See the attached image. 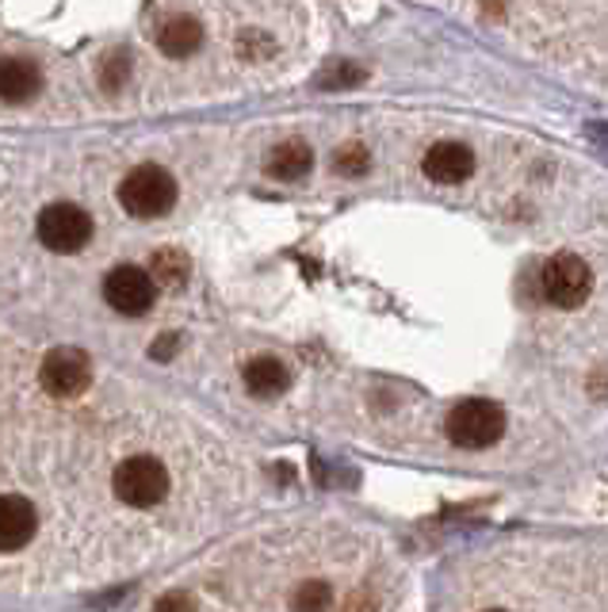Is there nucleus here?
<instances>
[{
    "label": "nucleus",
    "instance_id": "a211bd4d",
    "mask_svg": "<svg viewBox=\"0 0 608 612\" xmlns=\"http://www.w3.org/2000/svg\"><path fill=\"white\" fill-rule=\"evenodd\" d=\"M176 345H181V337H173V333H165V337H161V345H153V356H158V360H165V356L173 353Z\"/></svg>",
    "mask_w": 608,
    "mask_h": 612
},
{
    "label": "nucleus",
    "instance_id": "2eb2a0df",
    "mask_svg": "<svg viewBox=\"0 0 608 612\" xmlns=\"http://www.w3.org/2000/svg\"><path fill=\"white\" fill-rule=\"evenodd\" d=\"M127 77H130V54L127 50L107 54V58H104V89L115 92L123 81H127Z\"/></svg>",
    "mask_w": 608,
    "mask_h": 612
},
{
    "label": "nucleus",
    "instance_id": "f8f14e48",
    "mask_svg": "<svg viewBox=\"0 0 608 612\" xmlns=\"http://www.w3.org/2000/svg\"><path fill=\"white\" fill-rule=\"evenodd\" d=\"M287 383H291V376L276 356H256V360L245 363V386L256 399H276V394L287 391Z\"/></svg>",
    "mask_w": 608,
    "mask_h": 612
},
{
    "label": "nucleus",
    "instance_id": "6e6552de",
    "mask_svg": "<svg viewBox=\"0 0 608 612\" xmlns=\"http://www.w3.org/2000/svg\"><path fill=\"white\" fill-rule=\"evenodd\" d=\"M38 529V513L27 498H15V494H4L0 498V552H20L35 540Z\"/></svg>",
    "mask_w": 608,
    "mask_h": 612
},
{
    "label": "nucleus",
    "instance_id": "423d86ee",
    "mask_svg": "<svg viewBox=\"0 0 608 612\" xmlns=\"http://www.w3.org/2000/svg\"><path fill=\"white\" fill-rule=\"evenodd\" d=\"M104 299H107V307L119 310V314L138 317L153 307V299H158V280H153V273H146V268H138V265H119L107 273Z\"/></svg>",
    "mask_w": 608,
    "mask_h": 612
},
{
    "label": "nucleus",
    "instance_id": "f3484780",
    "mask_svg": "<svg viewBox=\"0 0 608 612\" xmlns=\"http://www.w3.org/2000/svg\"><path fill=\"white\" fill-rule=\"evenodd\" d=\"M330 605V590H325L322 582H310L307 590L295 598V609H325Z\"/></svg>",
    "mask_w": 608,
    "mask_h": 612
},
{
    "label": "nucleus",
    "instance_id": "6ab92c4d",
    "mask_svg": "<svg viewBox=\"0 0 608 612\" xmlns=\"http://www.w3.org/2000/svg\"><path fill=\"white\" fill-rule=\"evenodd\" d=\"M192 605H196V601H192V598H181V593H176V598H161V601H158V609H192Z\"/></svg>",
    "mask_w": 608,
    "mask_h": 612
},
{
    "label": "nucleus",
    "instance_id": "dca6fc26",
    "mask_svg": "<svg viewBox=\"0 0 608 612\" xmlns=\"http://www.w3.org/2000/svg\"><path fill=\"white\" fill-rule=\"evenodd\" d=\"M368 150L364 146H345V150H337V173H345V176H360V173H368Z\"/></svg>",
    "mask_w": 608,
    "mask_h": 612
},
{
    "label": "nucleus",
    "instance_id": "0eeeda50",
    "mask_svg": "<svg viewBox=\"0 0 608 612\" xmlns=\"http://www.w3.org/2000/svg\"><path fill=\"white\" fill-rule=\"evenodd\" d=\"M38 379H43L46 394H54V399H77L89 386L92 363L81 348H54V353H46Z\"/></svg>",
    "mask_w": 608,
    "mask_h": 612
},
{
    "label": "nucleus",
    "instance_id": "39448f33",
    "mask_svg": "<svg viewBox=\"0 0 608 612\" xmlns=\"http://www.w3.org/2000/svg\"><path fill=\"white\" fill-rule=\"evenodd\" d=\"M92 238V219L77 204H50L38 215V242L54 253H81Z\"/></svg>",
    "mask_w": 608,
    "mask_h": 612
},
{
    "label": "nucleus",
    "instance_id": "f257e3e1",
    "mask_svg": "<svg viewBox=\"0 0 608 612\" xmlns=\"http://www.w3.org/2000/svg\"><path fill=\"white\" fill-rule=\"evenodd\" d=\"M448 437L456 448H467V452H482V448L497 444L505 432V409L490 399H467L459 402L448 414Z\"/></svg>",
    "mask_w": 608,
    "mask_h": 612
},
{
    "label": "nucleus",
    "instance_id": "1a4fd4ad",
    "mask_svg": "<svg viewBox=\"0 0 608 612\" xmlns=\"http://www.w3.org/2000/svg\"><path fill=\"white\" fill-rule=\"evenodd\" d=\"M428 181L436 184H463L474 173V153L463 142H436L421 161Z\"/></svg>",
    "mask_w": 608,
    "mask_h": 612
},
{
    "label": "nucleus",
    "instance_id": "9d476101",
    "mask_svg": "<svg viewBox=\"0 0 608 612\" xmlns=\"http://www.w3.org/2000/svg\"><path fill=\"white\" fill-rule=\"evenodd\" d=\"M43 89V73L27 58H0V100L4 104H27Z\"/></svg>",
    "mask_w": 608,
    "mask_h": 612
},
{
    "label": "nucleus",
    "instance_id": "ddd939ff",
    "mask_svg": "<svg viewBox=\"0 0 608 612\" xmlns=\"http://www.w3.org/2000/svg\"><path fill=\"white\" fill-rule=\"evenodd\" d=\"M310 165H314V153H310V146L299 142V138L279 142L276 150L268 153V176H276V181H299V176L310 173Z\"/></svg>",
    "mask_w": 608,
    "mask_h": 612
},
{
    "label": "nucleus",
    "instance_id": "4468645a",
    "mask_svg": "<svg viewBox=\"0 0 608 612\" xmlns=\"http://www.w3.org/2000/svg\"><path fill=\"white\" fill-rule=\"evenodd\" d=\"M150 273H153V280H158L161 288H181V284L188 280L192 265H188V257H184L181 250H158V253H153V261H150Z\"/></svg>",
    "mask_w": 608,
    "mask_h": 612
},
{
    "label": "nucleus",
    "instance_id": "7ed1b4c3",
    "mask_svg": "<svg viewBox=\"0 0 608 612\" xmlns=\"http://www.w3.org/2000/svg\"><path fill=\"white\" fill-rule=\"evenodd\" d=\"M112 486H115V494H119V501H127V506H135V509H150V506H158V501H165L169 471H165V463L153 460V455H130V460H123L119 467H115Z\"/></svg>",
    "mask_w": 608,
    "mask_h": 612
},
{
    "label": "nucleus",
    "instance_id": "9b49d317",
    "mask_svg": "<svg viewBox=\"0 0 608 612\" xmlns=\"http://www.w3.org/2000/svg\"><path fill=\"white\" fill-rule=\"evenodd\" d=\"M158 46L169 58H192L203 46L199 20H192V15H173V20H165L158 31Z\"/></svg>",
    "mask_w": 608,
    "mask_h": 612
},
{
    "label": "nucleus",
    "instance_id": "f03ea898",
    "mask_svg": "<svg viewBox=\"0 0 608 612\" xmlns=\"http://www.w3.org/2000/svg\"><path fill=\"white\" fill-rule=\"evenodd\" d=\"M119 204L135 219H161L176 204V181L161 165H138L119 184Z\"/></svg>",
    "mask_w": 608,
    "mask_h": 612
},
{
    "label": "nucleus",
    "instance_id": "20e7f679",
    "mask_svg": "<svg viewBox=\"0 0 608 612\" xmlns=\"http://www.w3.org/2000/svg\"><path fill=\"white\" fill-rule=\"evenodd\" d=\"M540 291L551 307L574 310L586 303L589 291H594V273H589L586 261L574 257V253H559V257H551L548 265H543Z\"/></svg>",
    "mask_w": 608,
    "mask_h": 612
}]
</instances>
